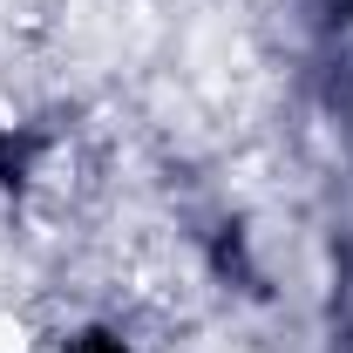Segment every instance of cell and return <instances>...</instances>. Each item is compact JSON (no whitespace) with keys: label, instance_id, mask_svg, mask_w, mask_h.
<instances>
[{"label":"cell","instance_id":"6da1fadb","mask_svg":"<svg viewBox=\"0 0 353 353\" xmlns=\"http://www.w3.org/2000/svg\"><path fill=\"white\" fill-rule=\"evenodd\" d=\"M82 353H123V340H109V333H88Z\"/></svg>","mask_w":353,"mask_h":353}]
</instances>
